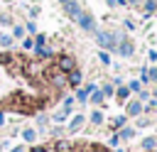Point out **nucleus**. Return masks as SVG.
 Masks as SVG:
<instances>
[{
    "mask_svg": "<svg viewBox=\"0 0 157 152\" xmlns=\"http://www.w3.org/2000/svg\"><path fill=\"white\" fill-rule=\"evenodd\" d=\"M115 51H118L120 56H125V59H128V56H132V54H135V44H132V42L128 39V37H123V34H120V39H118V47H115Z\"/></svg>",
    "mask_w": 157,
    "mask_h": 152,
    "instance_id": "nucleus-5",
    "label": "nucleus"
},
{
    "mask_svg": "<svg viewBox=\"0 0 157 152\" xmlns=\"http://www.w3.org/2000/svg\"><path fill=\"white\" fill-rule=\"evenodd\" d=\"M44 44H47V34L44 32H37L34 34V47H44Z\"/></svg>",
    "mask_w": 157,
    "mask_h": 152,
    "instance_id": "nucleus-29",
    "label": "nucleus"
},
{
    "mask_svg": "<svg viewBox=\"0 0 157 152\" xmlns=\"http://www.w3.org/2000/svg\"><path fill=\"white\" fill-rule=\"evenodd\" d=\"M93 34H96V44H98L103 51H115L118 39H120L118 32H113V29H96Z\"/></svg>",
    "mask_w": 157,
    "mask_h": 152,
    "instance_id": "nucleus-1",
    "label": "nucleus"
},
{
    "mask_svg": "<svg viewBox=\"0 0 157 152\" xmlns=\"http://www.w3.org/2000/svg\"><path fill=\"white\" fill-rule=\"evenodd\" d=\"M155 147H157V137H145V140H142V150H145V152H152Z\"/></svg>",
    "mask_w": 157,
    "mask_h": 152,
    "instance_id": "nucleus-24",
    "label": "nucleus"
},
{
    "mask_svg": "<svg viewBox=\"0 0 157 152\" xmlns=\"http://www.w3.org/2000/svg\"><path fill=\"white\" fill-rule=\"evenodd\" d=\"M96 88H98L96 83H86V86H78V88H76V93H74L76 103H88V96H91V91H96Z\"/></svg>",
    "mask_w": 157,
    "mask_h": 152,
    "instance_id": "nucleus-8",
    "label": "nucleus"
},
{
    "mask_svg": "<svg viewBox=\"0 0 157 152\" xmlns=\"http://www.w3.org/2000/svg\"><path fill=\"white\" fill-rule=\"evenodd\" d=\"M105 101V96L101 93V88H96V91H91V96H88V103H93V105H101Z\"/></svg>",
    "mask_w": 157,
    "mask_h": 152,
    "instance_id": "nucleus-18",
    "label": "nucleus"
},
{
    "mask_svg": "<svg viewBox=\"0 0 157 152\" xmlns=\"http://www.w3.org/2000/svg\"><path fill=\"white\" fill-rule=\"evenodd\" d=\"M125 123H128V115H115V118L110 120V125H113L115 130H120V127H125Z\"/></svg>",
    "mask_w": 157,
    "mask_h": 152,
    "instance_id": "nucleus-23",
    "label": "nucleus"
},
{
    "mask_svg": "<svg viewBox=\"0 0 157 152\" xmlns=\"http://www.w3.org/2000/svg\"><path fill=\"white\" fill-rule=\"evenodd\" d=\"M115 135H118L120 140H132V137H135V127H120Z\"/></svg>",
    "mask_w": 157,
    "mask_h": 152,
    "instance_id": "nucleus-22",
    "label": "nucleus"
},
{
    "mask_svg": "<svg viewBox=\"0 0 157 152\" xmlns=\"http://www.w3.org/2000/svg\"><path fill=\"white\" fill-rule=\"evenodd\" d=\"M145 125H150V120H147V118H142V120H137V127H145Z\"/></svg>",
    "mask_w": 157,
    "mask_h": 152,
    "instance_id": "nucleus-40",
    "label": "nucleus"
},
{
    "mask_svg": "<svg viewBox=\"0 0 157 152\" xmlns=\"http://www.w3.org/2000/svg\"><path fill=\"white\" fill-rule=\"evenodd\" d=\"M118 142H120V137H118V135H113V137H110V147H118Z\"/></svg>",
    "mask_w": 157,
    "mask_h": 152,
    "instance_id": "nucleus-39",
    "label": "nucleus"
},
{
    "mask_svg": "<svg viewBox=\"0 0 157 152\" xmlns=\"http://www.w3.org/2000/svg\"><path fill=\"white\" fill-rule=\"evenodd\" d=\"M103 120H105V118H103V113H101L98 108L88 115V123H91V125H96V127H98V125H103Z\"/></svg>",
    "mask_w": 157,
    "mask_h": 152,
    "instance_id": "nucleus-19",
    "label": "nucleus"
},
{
    "mask_svg": "<svg viewBox=\"0 0 157 152\" xmlns=\"http://www.w3.org/2000/svg\"><path fill=\"white\" fill-rule=\"evenodd\" d=\"M64 132H66V127H64V125H56V123H54L52 127H47V135H52V137H56V140H59Z\"/></svg>",
    "mask_w": 157,
    "mask_h": 152,
    "instance_id": "nucleus-21",
    "label": "nucleus"
},
{
    "mask_svg": "<svg viewBox=\"0 0 157 152\" xmlns=\"http://www.w3.org/2000/svg\"><path fill=\"white\" fill-rule=\"evenodd\" d=\"M61 74H69L71 69H76V59H74V54H69V51H61V54H56L54 56V61H52Z\"/></svg>",
    "mask_w": 157,
    "mask_h": 152,
    "instance_id": "nucleus-3",
    "label": "nucleus"
},
{
    "mask_svg": "<svg viewBox=\"0 0 157 152\" xmlns=\"http://www.w3.org/2000/svg\"><path fill=\"white\" fill-rule=\"evenodd\" d=\"M74 142L71 140H66V137H59L56 142H54V152H74Z\"/></svg>",
    "mask_w": 157,
    "mask_h": 152,
    "instance_id": "nucleus-12",
    "label": "nucleus"
},
{
    "mask_svg": "<svg viewBox=\"0 0 157 152\" xmlns=\"http://www.w3.org/2000/svg\"><path fill=\"white\" fill-rule=\"evenodd\" d=\"M98 61H101V64H103V66H108V64H110V54H108V51H103V49H101V51H98Z\"/></svg>",
    "mask_w": 157,
    "mask_h": 152,
    "instance_id": "nucleus-31",
    "label": "nucleus"
},
{
    "mask_svg": "<svg viewBox=\"0 0 157 152\" xmlns=\"http://www.w3.org/2000/svg\"><path fill=\"white\" fill-rule=\"evenodd\" d=\"M76 25H78L83 32H96V29H98V27H96V17H93L91 12H86V10H83L81 17L76 20Z\"/></svg>",
    "mask_w": 157,
    "mask_h": 152,
    "instance_id": "nucleus-4",
    "label": "nucleus"
},
{
    "mask_svg": "<svg viewBox=\"0 0 157 152\" xmlns=\"http://www.w3.org/2000/svg\"><path fill=\"white\" fill-rule=\"evenodd\" d=\"M128 96H130V88H128V86H123V83H120V86H118V88H115V98H118V101H120V103H125V101H128Z\"/></svg>",
    "mask_w": 157,
    "mask_h": 152,
    "instance_id": "nucleus-17",
    "label": "nucleus"
},
{
    "mask_svg": "<svg viewBox=\"0 0 157 152\" xmlns=\"http://www.w3.org/2000/svg\"><path fill=\"white\" fill-rule=\"evenodd\" d=\"M25 32H27L29 37H34V34L39 32V29H37V22H34V20H27V22H25Z\"/></svg>",
    "mask_w": 157,
    "mask_h": 152,
    "instance_id": "nucleus-25",
    "label": "nucleus"
},
{
    "mask_svg": "<svg viewBox=\"0 0 157 152\" xmlns=\"http://www.w3.org/2000/svg\"><path fill=\"white\" fill-rule=\"evenodd\" d=\"M64 12L69 15V20H74V22H76V20L81 17V12H83V7H81V5L76 2V0H69V2L64 5Z\"/></svg>",
    "mask_w": 157,
    "mask_h": 152,
    "instance_id": "nucleus-10",
    "label": "nucleus"
},
{
    "mask_svg": "<svg viewBox=\"0 0 157 152\" xmlns=\"http://www.w3.org/2000/svg\"><path fill=\"white\" fill-rule=\"evenodd\" d=\"M32 54H34L39 61H49V59H54V56H56L54 47H49V44H44V47H34V49H32Z\"/></svg>",
    "mask_w": 157,
    "mask_h": 152,
    "instance_id": "nucleus-7",
    "label": "nucleus"
},
{
    "mask_svg": "<svg viewBox=\"0 0 157 152\" xmlns=\"http://www.w3.org/2000/svg\"><path fill=\"white\" fill-rule=\"evenodd\" d=\"M12 44H15V39H12V34H7V32H2L0 34V49L5 51V49H12Z\"/></svg>",
    "mask_w": 157,
    "mask_h": 152,
    "instance_id": "nucleus-16",
    "label": "nucleus"
},
{
    "mask_svg": "<svg viewBox=\"0 0 157 152\" xmlns=\"http://www.w3.org/2000/svg\"><path fill=\"white\" fill-rule=\"evenodd\" d=\"M66 118H69V115H66V113H64V110H56V113H54V115H52V120H54V123H56V125H64V120H66Z\"/></svg>",
    "mask_w": 157,
    "mask_h": 152,
    "instance_id": "nucleus-28",
    "label": "nucleus"
},
{
    "mask_svg": "<svg viewBox=\"0 0 157 152\" xmlns=\"http://www.w3.org/2000/svg\"><path fill=\"white\" fill-rule=\"evenodd\" d=\"M140 113H142V103H140V101H128L125 115H128V118H135V115H140Z\"/></svg>",
    "mask_w": 157,
    "mask_h": 152,
    "instance_id": "nucleus-13",
    "label": "nucleus"
},
{
    "mask_svg": "<svg viewBox=\"0 0 157 152\" xmlns=\"http://www.w3.org/2000/svg\"><path fill=\"white\" fill-rule=\"evenodd\" d=\"M39 12H42V10H39L37 5H32V7H27V17H29V20H34V17H39Z\"/></svg>",
    "mask_w": 157,
    "mask_h": 152,
    "instance_id": "nucleus-33",
    "label": "nucleus"
},
{
    "mask_svg": "<svg viewBox=\"0 0 157 152\" xmlns=\"http://www.w3.org/2000/svg\"><path fill=\"white\" fill-rule=\"evenodd\" d=\"M101 93H103L105 98H110V96L115 93V88H113V83H105V86H101Z\"/></svg>",
    "mask_w": 157,
    "mask_h": 152,
    "instance_id": "nucleus-32",
    "label": "nucleus"
},
{
    "mask_svg": "<svg viewBox=\"0 0 157 152\" xmlns=\"http://www.w3.org/2000/svg\"><path fill=\"white\" fill-rule=\"evenodd\" d=\"M47 125H49V115L39 113L37 115V132H47Z\"/></svg>",
    "mask_w": 157,
    "mask_h": 152,
    "instance_id": "nucleus-20",
    "label": "nucleus"
},
{
    "mask_svg": "<svg viewBox=\"0 0 157 152\" xmlns=\"http://www.w3.org/2000/svg\"><path fill=\"white\" fill-rule=\"evenodd\" d=\"M59 2H61V5H66V2H69V0H59Z\"/></svg>",
    "mask_w": 157,
    "mask_h": 152,
    "instance_id": "nucleus-42",
    "label": "nucleus"
},
{
    "mask_svg": "<svg viewBox=\"0 0 157 152\" xmlns=\"http://www.w3.org/2000/svg\"><path fill=\"white\" fill-rule=\"evenodd\" d=\"M128 88H130V93H137V91H142V83H140V81H130Z\"/></svg>",
    "mask_w": 157,
    "mask_h": 152,
    "instance_id": "nucleus-35",
    "label": "nucleus"
},
{
    "mask_svg": "<svg viewBox=\"0 0 157 152\" xmlns=\"http://www.w3.org/2000/svg\"><path fill=\"white\" fill-rule=\"evenodd\" d=\"M20 42H22V49H25V51H32V49H34V37L27 34V37H22Z\"/></svg>",
    "mask_w": 157,
    "mask_h": 152,
    "instance_id": "nucleus-26",
    "label": "nucleus"
},
{
    "mask_svg": "<svg viewBox=\"0 0 157 152\" xmlns=\"http://www.w3.org/2000/svg\"><path fill=\"white\" fill-rule=\"evenodd\" d=\"M155 101H157V88H155Z\"/></svg>",
    "mask_w": 157,
    "mask_h": 152,
    "instance_id": "nucleus-44",
    "label": "nucleus"
},
{
    "mask_svg": "<svg viewBox=\"0 0 157 152\" xmlns=\"http://www.w3.org/2000/svg\"><path fill=\"white\" fill-rule=\"evenodd\" d=\"M74 105H76V98H74V96H64V101H61V108H59V110H64L66 115H74Z\"/></svg>",
    "mask_w": 157,
    "mask_h": 152,
    "instance_id": "nucleus-14",
    "label": "nucleus"
},
{
    "mask_svg": "<svg viewBox=\"0 0 157 152\" xmlns=\"http://www.w3.org/2000/svg\"><path fill=\"white\" fill-rule=\"evenodd\" d=\"M86 125V115H81V113H76V115H71L69 118V125H66V132L69 135H76L81 127Z\"/></svg>",
    "mask_w": 157,
    "mask_h": 152,
    "instance_id": "nucleus-6",
    "label": "nucleus"
},
{
    "mask_svg": "<svg viewBox=\"0 0 157 152\" xmlns=\"http://www.w3.org/2000/svg\"><path fill=\"white\" fill-rule=\"evenodd\" d=\"M20 137H22L27 145H34L37 137H39V132H37V127H22V130H20Z\"/></svg>",
    "mask_w": 157,
    "mask_h": 152,
    "instance_id": "nucleus-11",
    "label": "nucleus"
},
{
    "mask_svg": "<svg viewBox=\"0 0 157 152\" xmlns=\"http://www.w3.org/2000/svg\"><path fill=\"white\" fill-rule=\"evenodd\" d=\"M10 34H12V39H15V42H17V39H22V37H27L25 25H17V22H15V25L10 27Z\"/></svg>",
    "mask_w": 157,
    "mask_h": 152,
    "instance_id": "nucleus-15",
    "label": "nucleus"
},
{
    "mask_svg": "<svg viewBox=\"0 0 157 152\" xmlns=\"http://www.w3.org/2000/svg\"><path fill=\"white\" fill-rule=\"evenodd\" d=\"M10 152H27V145H12V147H7Z\"/></svg>",
    "mask_w": 157,
    "mask_h": 152,
    "instance_id": "nucleus-36",
    "label": "nucleus"
},
{
    "mask_svg": "<svg viewBox=\"0 0 157 152\" xmlns=\"http://www.w3.org/2000/svg\"><path fill=\"white\" fill-rule=\"evenodd\" d=\"M83 83V71L76 66V69H71L69 74H66V86H71V88H78Z\"/></svg>",
    "mask_w": 157,
    "mask_h": 152,
    "instance_id": "nucleus-9",
    "label": "nucleus"
},
{
    "mask_svg": "<svg viewBox=\"0 0 157 152\" xmlns=\"http://www.w3.org/2000/svg\"><path fill=\"white\" fill-rule=\"evenodd\" d=\"M0 152H5V147H2V142H0Z\"/></svg>",
    "mask_w": 157,
    "mask_h": 152,
    "instance_id": "nucleus-43",
    "label": "nucleus"
},
{
    "mask_svg": "<svg viewBox=\"0 0 157 152\" xmlns=\"http://www.w3.org/2000/svg\"><path fill=\"white\" fill-rule=\"evenodd\" d=\"M157 10V2L155 0H145V15H152Z\"/></svg>",
    "mask_w": 157,
    "mask_h": 152,
    "instance_id": "nucleus-30",
    "label": "nucleus"
},
{
    "mask_svg": "<svg viewBox=\"0 0 157 152\" xmlns=\"http://www.w3.org/2000/svg\"><path fill=\"white\" fill-rule=\"evenodd\" d=\"M42 76H44V81L49 83V88H54L56 93H61V91L66 88V74H61L54 64H52V66H47Z\"/></svg>",
    "mask_w": 157,
    "mask_h": 152,
    "instance_id": "nucleus-2",
    "label": "nucleus"
},
{
    "mask_svg": "<svg viewBox=\"0 0 157 152\" xmlns=\"http://www.w3.org/2000/svg\"><path fill=\"white\" fill-rule=\"evenodd\" d=\"M5 123H7V110L0 108V127H5Z\"/></svg>",
    "mask_w": 157,
    "mask_h": 152,
    "instance_id": "nucleus-37",
    "label": "nucleus"
},
{
    "mask_svg": "<svg viewBox=\"0 0 157 152\" xmlns=\"http://www.w3.org/2000/svg\"><path fill=\"white\" fill-rule=\"evenodd\" d=\"M0 25H2V27H12V25H15L12 15H7V12H0Z\"/></svg>",
    "mask_w": 157,
    "mask_h": 152,
    "instance_id": "nucleus-27",
    "label": "nucleus"
},
{
    "mask_svg": "<svg viewBox=\"0 0 157 152\" xmlns=\"http://www.w3.org/2000/svg\"><path fill=\"white\" fill-rule=\"evenodd\" d=\"M27 152H49V147L47 145H29Z\"/></svg>",
    "mask_w": 157,
    "mask_h": 152,
    "instance_id": "nucleus-34",
    "label": "nucleus"
},
{
    "mask_svg": "<svg viewBox=\"0 0 157 152\" xmlns=\"http://www.w3.org/2000/svg\"><path fill=\"white\" fill-rule=\"evenodd\" d=\"M147 81H155L157 83V69H150L147 71Z\"/></svg>",
    "mask_w": 157,
    "mask_h": 152,
    "instance_id": "nucleus-38",
    "label": "nucleus"
},
{
    "mask_svg": "<svg viewBox=\"0 0 157 152\" xmlns=\"http://www.w3.org/2000/svg\"><path fill=\"white\" fill-rule=\"evenodd\" d=\"M140 2H142V0H125V5H135V7H137Z\"/></svg>",
    "mask_w": 157,
    "mask_h": 152,
    "instance_id": "nucleus-41",
    "label": "nucleus"
}]
</instances>
